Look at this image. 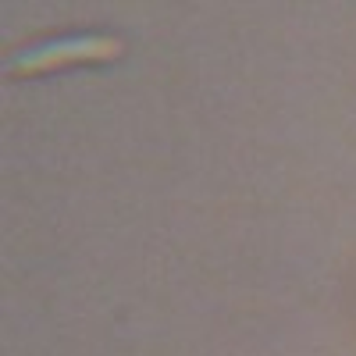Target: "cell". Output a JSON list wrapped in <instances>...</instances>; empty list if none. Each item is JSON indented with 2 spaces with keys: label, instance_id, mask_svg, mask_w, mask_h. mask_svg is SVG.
<instances>
[{
  "label": "cell",
  "instance_id": "1",
  "mask_svg": "<svg viewBox=\"0 0 356 356\" xmlns=\"http://www.w3.org/2000/svg\"><path fill=\"white\" fill-rule=\"evenodd\" d=\"M122 54V40L114 36H72V40H50L33 50H22L11 57V75H47L72 65H97Z\"/></svg>",
  "mask_w": 356,
  "mask_h": 356
}]
</instances>
